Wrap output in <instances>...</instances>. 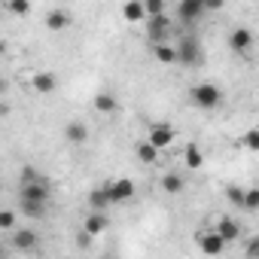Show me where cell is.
Segmentation results:
<instances>
[{"label": "cell", "mask_w": 259, "mask_h": 259, "mask_svg": "<svg viewBox=\"0 0 259 259\" xmlns=\"http://www.w3.org/2000/svg\"><path fill=\"white\" fill-rule=\"evenodd\" d=\"M110 204H113V201H110V192H107V186H101V189H92V192H89V207H92L95 213H104Z\"/></svg>", "instance_id": "cell-14"}, {"label": "cell", "mask_w": 259, "mask_h": 259, "mask_svg": "<svg viewBox=\"0 0 259 259\" xmlns=\"http://www.w3.org/2000/svg\"><path fill=\"white\" fill-rule=\"evenodd\" d=\"M247 256H250V259H259V235L247 244Z\"/></svg>", "instance_id": "cell-30"}, {"label": "cell", "mask_w": 259, "mask_h": 259, "mask_svg": "<svg viewBox=\"0 0 259 259\" xmlns=\"http://www.w3.org/2000/svg\"><path fill=\"white\" fill-rule=\"evenodd\" d=\"M195 244H198V250H201L204 256H220V253L226 250V241L220 238L217 229H204V232H198V235H195Z\"/></svg>", "instance_id": "cell-3"}, {"label": "cell", "mask_w": 259, "mask_h": 259, "mask_svg": "<svg viewBox=\"0 0 259 259\" xmlns=\"http://www.w3.org/2000/svg\"><path fill=\"white\" fill-rule=\"evenodd\" d=\"M171 37V16H159V19H147V40L156 43H168Z\"/></svg>", "instance_id": "cell-4"}, {"label": "cell", "mask_w": 259, "mask_h": 259, "mask_svg": "<svg viewBox=\"0 0 259 259\" xmlns=\"http://www.w3.org/2000/svg\"><path fill=\"white\" fill-rule=\"evenodd\" d=\"M138 159H141L144 165H156V159H159V150H156L153 144L141 141V144H138Z\"/></svg>", "instance_id": "cell-21"}, {"label": "cell", "mask_w": 259, "mask_h": 259, "mask_svg": "<svg viewBox=\"0 0 259 259\" xmlns=\"http://www.w3.org/2000/svg\"><path fill=\"white\" fill-rule=\"evenodd\" d=\"M92 104H95V110H98V113H116V107H119V104H116V98H113L110 92H98Z\"/></svg>", "instance_id": "cell-20"}, {"label": "cell", "mask_w": 259, "mask_h": 259, "mask_svg": "<svg viewBox=\"0 0 259 259\" xmlns=\"http://www.w3.org/2000/svg\"><path fill=\"white\" fill-rule=\"evenodd\" d=\"M70 25V13L67 10H49L46 13V28L49 31H64Z\"/></svg>", "instance_id": "cell-17"}, {"label": "cell", "mask_w": 259, "mask_h": 259, "mask_svg": "<svg viewBox=\"0 0 259 259\" xmlns=\"http://www.w3.org/2000/svg\"><path fill=\"white\" fill-rule=\"evenodd\" d=\"M183 165H186L189 171H198V168L204 165L201 147H195V144H186V147H183Z\"/></svg>", "instance_id": "cell-19"}, {"label": "cell", "mask_w": 259, "mask_h": 259, "mask_svg": "<svg viewBox=\"0 0 259 259\" xmlns=\"http://www.w3.org/2000/svg\"><path fill=\"white\" fill-rule=\"evenodd\" d=\"M107 192H110V201H113V204H116V201H128V198H135V180H128V177L113 180V183L107 186Z\"/></svg>", "instance_id": "cell-8"}, {"label": "cell", "mask_w": 259, "mask_h": 259, "mask_svg": "<svg viewBox=\"0 0 259 259\" xmlns=\"http://www.w3.org/2000/svg\"><path fill=\"white\" fill-rule=\"evenodd\" d=\"M162 189H165L168 195L183 192V177H180V174H174V171H171V174H165V177H162Z\"/></svg>", "instance_id": "cell-22"}, {"label": "cell", "mask_w": 259, "mask_h": 259, "mask_svg": "<svg viewBox=\"0 0 259 259\" xmlns=\"http://www.w3.org/2000/svg\"><path fill=\"white\" fill-rule=\"evenodd\" d=\"M7 10L10 13H19V16H28L31 13V4H28V0H7Z\"/></svg>", "instance_id": "cell-27"}, {"label": "cell", "mask_w": 259, "mask_h": 259, "mask_svg": "<svg viewBox=\"0 0 259 259\" xmlns=\"http://www.w3.org/2000/svg\"><path fill=\"white\" fill-rule=\"evenodd\" d=\"M229 46H232V52L244 55V52L253 46V31H250V28H244V25H238V28L229 34Z\"/></svg>", "instance_id": "cell-9"}, {"label": "cell", "mask_w": 259, "mask_h": 259, "mask_svg": "<svg viewBox=\"0 0 259 259\" xmlns=\"http://www.w3.org/2000/svg\"><path fill=\"white\" fill-rule=\"evenodd\" d=\"M226 195H229V201H232V204L244 207V195H247V189H241V186H226Z\"/></svg>", "instance_id": "cell-26"}, {"label": "cell", "mask_w": 259, "mask_h": 259, "mask_svg": "<svg viewBox=\"0 0 259 259\" xmlns=\"http://www.w3.org/2000/svg\"><path fill=\"white\" fill-rule=\"evenodd\" d=\"M213 229L220 232V238H223L226 244H232V241H238V238H241V226H238V220H235V217H220Z\"/></svg>", "instance_id": "cell-11"}, {"label": "cell", "mask_w": 259, "mask_h": 259, "mask_svg": "<svg viewBox=\"0 0 259 259\" xmlns=\"http://www.w3.org/2000/svg\"><path fill=\"white\" fill-rule=\"evenodd\" d=\"M122 19H125V22H147V4H141V0L125 4V7H122Z\"/></svg>", "instance_id": "cell-15"}, {"label": "cell", "mask_w": 259, "mask_h": 259, "mask_svg": "<svg viewBox=\"0 0 259 259\" xmlns=\"http://www.w3.org/2000/svg\"><path fill=\"white\" fill-rule=\"evenodd\" d=\"M244 210H259V189H256V186L247 189V195H244Z\"/></svg>", "instance_id": "cell-28"}, {"label": "cell", "mask_w": 259, "mask_h": 259, "mask_svg": "<svg viewBox=\"0 0 259 259\" xmlns=\"http://www.w3.org/2000/svg\"><path fill=\"white\" fill-rule=\"evenodd\" d=\"M64 138H67L70 144H85V141H89L85 122H67V125H64Z\"/></svg>", "instance_id": "cell-16"}, {"label": "cell", "mask_w": 259, "mask_h": 259, "mask_svg": "<svg viewBox=\"0 0 259 259\" xmlns=\"http://www.w3.org/2000/svg\"><path fill=\"white\" fill-rule=\"evenodd\" d=\"M19 207H22V213H25V217L37 220V217H43V213H46V207H49V204H40V201H22V198H19Z\"/></svg>", "instance_id": "cell-23"}, {"label": "cell", "mask_w": 259, "mask_h": 259, "mask_svg": "<svg viewBox=\"0 0 259 259\" xmlns=\"http://www.w3.org/2000/svg\"><path fill=\"white\" fill-rule=\"evenodd\" d=\"M107 226H110V220H107V213H89L85 217V223H82V232H89L92 238H98V235H104L107 232Z\"/></svg>", "instance_id": "cell-12"}, {"label": "cell", "mask_w": 259, "mask_h": 259, "mask_svg": "<svg viewBox=\"0 0 259 259\" xmlns=\"http://www.w3.org/2000/svg\"><path fill=\"white\" fill-rule=\"evenodd\" d=\"M241 147L250 153H259V128H250V132L241 135Z\"/></svg>", "instance_id": "cell-24"}, {"label": "cell", "mask_w": 259, "mask_h": 259, "mask_svg": "<svg viewBox=\"0 0 259 259\" xmlns=\"http://www.w3.org/2000/svg\"><path fill=\"white\" fill-rule=\"evenodd\" d=\"M174 128L168 125V122H153L150 128H147V144H153L156 150H165V147H171L174 144Z\"/></svg>", "instance_id": "cell-2"}, {"label": "cell", "mask_w": 259, "mask_h": 259, "mask_svg": "<svg viewBox=\"0 0 259 259\" xmlns=\"http://www.w3.org/2000/svg\"><path fill=\"white\" fill-rule=\"evenodd\" d=\"M19 198H22V201H40V204H49V183H46L43 177L34 180V183H22Z\"/></svg>", "instance_id": "cell-5"}, {"label": "cell", "mask_w": 259, "mask_h": 259, "mask_svg": "<svg viewBox=\"0 0 259 259\" xmlns=\"http://www.w3.org/2000/svg\"><path fill=\"white\" fill-rule=\"evenodd\" d=\"M174 16H177L180 22H186V25L198 22V19L204 16V0H180V4L174 7Z\"/></svg>", "instance_id": "cell-6"}, {"label": "cell", "mask_w": 259, "mask_h": 259, "mask_svg": "<svg viewBox=\"0 0 259 259\" xmlns=\"http://www.w3.org/2000/svg\"><path fill=\"white\" fill-rule=\"evenodd\" d=\"M0 226H4V229H13V226H16V213H13V210H4V213H0Z\"/></svg>", "instance_id": "cell-29"}, {"label": "cell", "mask_w": 259, "mask_h": 259, "mask_svg": "<svg viewBox=\"0 0 259 259\" xmlns=\"http://www.w3.org/2000/svg\"><path fill=\"white\" fill-rule=\"evenodd\" d=\"M204 10H223V0H204Z\"/></svg>", "instance_id": "cell-32"}, {"label": "cell", "mask_w": 259, "mask_h": 259, "mask_svg": "<svg viewBox=\"0 0 259 259\" xmlns=\"http://www.w3.org/2000/svg\"><path fill=\"white\" fill-rule=\"evenodd\" d=\"M40 244V235L34 229H16L13 238H10V247L13 250H34Z\"/></svg>", "instance_id": "cell-10"}, {"label": "cell", "mask_w": 259, "mask_h": 259, "mask_svg": "<svg viewBox=\"0 0 259 259\" xmlns=\"http://www.w3.org/2000/svg\"><path fill=\"white\" fill-rule=\"evenodd\" d=\"M31 85H34V92L49 95V92H55V73H49V70H37V73H31Z\"/></svg>", "instance_id": "cell-13"}, {"label": "cell", "mask_w": 259, "mask_h": 259, "mask_svg": "<svg viewBox=\"0 0 259 259\" xmlns=\"http://www.w3.org/2000/svg\"><path fill=\"white\" fill-rule=\"evenodd\" d=\"M177 55H180V64H198L201 61V46L195 37H183L180 46H177Z\"/></svg>", "instance_id": "cell-7"}, {"label": "cell", "mask_w": 259, "mask_h": 259, "mask_svg": "<svg viewBox=\"0 0 259 259\" xmlns=\"http://www.w3.org/2000/svg\"><path fill=\"white\" fill-rule=\"evenodd\" d=\"M189 98H192V104L201 107V110H217V107L223 104V89L213 85V82H198V85H192Z\"/></svg>", "instance_id": "cell-1"}, {"label": "cell", "mask_w": 259, "mask_h": 259, "mask_svg": "<svg viewBox=\"0 0 259 259\" xmlns=\"http://www.w3.org/2000/svg\"><path fill=\"white\" fill-rule=\"evenodd\" d=\"M159 16H168L165 0H147V19H159Z\"/></svg>", "instance_id": "cell-25"}, {"label": "cell", "mask_w": 259, "mask_h": 259, "mask_svg": "<svg viewBox=\"0 0 259 259\" xmlns=\"http://www.w3.org/2000/svg\"><path fill=\"white\" fill-rule=\"evenodd\" d=\"M153 55H156V61H162V64H177V61H180L177 46H171V43H156V46H153Z\"/></svg>", "instance_id": "cell-18"}, {"label": "cell", "mask_w": 259, "mask_h": 259, "mask_svg": "<svg viewBox=\"0 0 259 259\" xmlns=\"http://www.w3.org/2000/svg\"><path fill=\"white\" fill-rule=\"evenodd\" d=\"M76 244H79L82 250H85V247H92V235H89V232H82V235L76 238Z\"/></svg>", "instance_id": "cell-31"}]
</instances>
